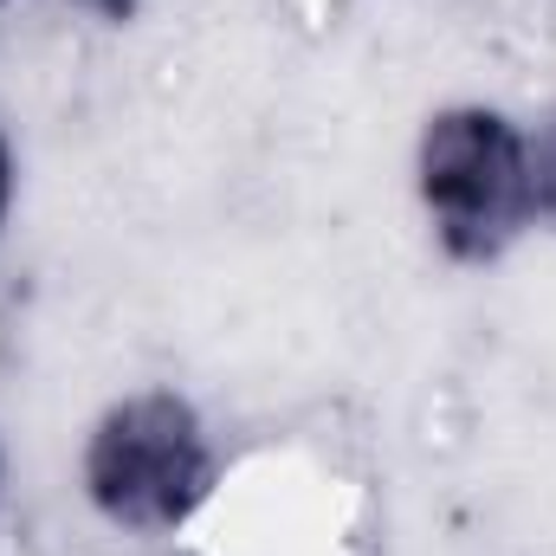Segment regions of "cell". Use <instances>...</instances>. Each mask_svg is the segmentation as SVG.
<instances>
[{"mask_svg":"<svg viewBox=\"0 0 556 556\" xmlns=\"http://www.w3.org/2000/svg\"><path fill=\"white\" fill-rule=\"evenodd\" d=\"M525 155H531V214L538 227H556V111L525 130Z\"/></svg>","mask_w":556,"mask_h":556,"instance_id":"cell-3","label":"cell"},{"mask_svg":"<svg viewBox=\"0 0 556 556\" xmlns=\"http://www.w3.org/2000/svg\"><path fill=\"white\" fill-rule=\"evenodd\" d=\"M85 7H98V13H130V0H85Z\"/></svg>","mask_w":556,"mask_h":556,"instance_id":"cell-5","label":"cell"},{"mask_svg":"<svg viewBox=\"0 0 556 556\" xmlns=\"http://www.w3.org/2000/svg\"><path fill=\"white\" fill-rule=\"evenodd\" d=\"M7 201H13V155H7V137H0V220H7Z\"/></svg>","mask_w":556,"mask_h":556,"instance_id":"cell-4","label":"cell"},{"mask_svg":"<svg viewBox=\"0 0 556 556\" xmlns=\"http://www.w3.org/2000/svg\"><path fill=\"white\" fill-rule=\"evenodd\" d=\"M214 485L201 415L181 395H130L91 427L85 492L124 531H175Z\"/></svg>","mask_w":556,"mask_h":556,"instance_id":"cell-2","label":"cell"},{"mask_svg":"<svg viewBox=\"0 0 556 556\" xmlns=\"http://www.w3.org/2000/svg\"><path fill=\"white\" fill-rule=\"evenodd\" d=\"M420 201L453 260H498L525 227H538L525 130L479 104L440 111L420 137Z\"/></svg>","mask_w":556,"mask_h":556,"instance_id":"cell-1","label":"cell"}]
</instances>
